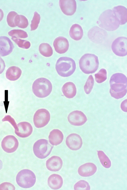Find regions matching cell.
I'll return each mask as SVG.
<instances>
[{
	"mask_svg": "<svg viewBox=\"0 0 127 190\" xmlns=\"http://www.w3.org/2000/svg\"><path fill=\"white\" fill-rule=\"evenodd\" d=\"M110 88L109 92L111 96L118 99L123 97L127 92V78L121 73H116L111 77L109 81Z\"/></svg>",
	"mask_w": 127,
	"mask_h": 190,
	"instance_id": "6da1fadb",
	"label": "cell"
},
{
	"mask_svg": "<svg viewBox=\"0 0 127 190\" xmlns=\"http://www.w3.org/2000/svg\"><path fill=\"white\" fill-rule=\"evenodd\" d=\"M76 68L75 61L66 57L60 58L56 65V69L58 74L61 76L68 77L74 72Z\"/></svg>",
	"mask_w": 127,
	"mask_h": 190,
	"instance_id": "7a4b0ae2",
	"label": "cell"
},
{
	"mask_svg": "<svg viewBox=\"0 0 127 190\" xmlns=\"http://www.w3.org/2000/svg\"><path fill=\"white\" fill-rule=\"evenodd\" d=\"M79 64L81 70L84 73H93L98 68L99 62L98 57L94 54H86L80 58Z\"/></svg>",
	"mask_w": 127,
	"mask_h": 190,
	"instance_id": "3957f363",
	"label": "cell"
},
{
	"mask_svg": "<svg viewBox=\"0 0 127 190\" xmlns=\"http://www.w3.org/2000/svg\"><path fill=\"white\" fill-rule=\"evenodd\" d=\"M98 23L101 27L108 31H113L119 26V23L113 11L107 10L100 16Z\"/></svg>",
	"mask_w": 127,
	"mask_h": 190,
	"instance_id": "277c9868",
	"label": "cell"
},
{
	"mask_svg": "<svg viewBox=\"0 0 127 190\" xmlns=\"http://www.w3.org/2000/svg\"><path fill=\"white\" fill-rule=\"evenodd\" d=\"M32 89L33 94L36 96L43 98L50 94L52 90V85L50 81L47 79L40 78L34 81Z\"/></svg>",
	"mask_w": 127,
	"mask_h": 190,
	"instance_id": "5b68a950",
	"label": "cell"
},
{
	"mask_svg": "<svg viewBox=\"0 0 127 190\" xmlns=\"http://www.w3.org/2000/svg\"><path fill=\"white\" fill-rule=\"evenodd\" d=\"M16 181L20 187L24 188H28L34 185L36 181V177L32 171L25 169L18 172L16 177Z\"/></svg>",
	"mask_w": 127,
	"mask_h": 190,
	"instance_id": "8992f818",
	"label": "cell"
},
{
	"mask_svg": "<svg viewBox=\"0 0 127 190\" xmlns=\"http://www.w3.org/2000/svg\"><path fill=\"white\" fill-rule=\"evenodd\" d=\"M53 147L49 143L47 140L41 139L38 140L34 143L33 152L37 158L44 159L50 154Z\"/></svg>",
	"mask_w": 127,
	"mask_h": 190,
	"instance_id": "52a82bcc",
	"label": "cell"
},
{
	"mask_svg": "<svg viewBox=\"0 0 127 190\" xmlns=\"http://www.w3.org/2000/svg\"><path fill=\"white\" fill-rule=\"evenodd\" d=\"M50 119V114L49 111L45 109H40L35 113L33 117V122L36 127L41 128L48 123Z\"/></svg>",
	"mask_w": 127,
	"mask_h": 190,
	"instance_id": "ba28073f",
	"label": "cell"
},
{
	"mask_svg": "<svg viewBox=\"0 0 127 190\" xmlns=\"http://www.w3.org/2000/svg\"><path fill=\"white\" fill-rule=\"evenodd\" d=\"M127 39L126 37H121L116 39L111 46L112 50L116 55L124 56L127 54Z\"/></svg>",
	"mask_w": 127,
	"mask_h": 190,
	"instance_id": "9c48e42d",
	"label": "cell"
},
{
	"mask_svg": "<svg viewBox=\"0 0 127 190\" xmlns=\"http://www.w3.org/2000/svg\"><path fill=\"white\" fill-rule=\"evenodd\" d=\"M19 142L14 136L8 135L5 137L1 142L2 148L5 152L9 153L14 152L17 149Z\"/></svg>",
	"mask_w": 127,
	"mask_h": 190,
	"instance_id": "30bf717a",
	"label": "cell"
},
{
	"mask_svg": "<svg viewBox=\"0 0 127 190\" xmlns=\"http://www.w3.org/2000/svg\"><path fill=\"white\" fill-rule=\"evenodd\" d=\"M67 119L71 124L75 126L82 125L87 120L84 113L78 110L74 111L71 112L68 116Z\"/></svg>",
	"mask_w": 127,
	"mask_h": 190,
	"instance_id": "8fae6325",
	"label": "cell"
},
{
	"mask_svg": "<svg viewBox=\"0 0 127 190\" xmlns=\"http://www.w3.org/2000/svg\"><path fill=\"white\" fill-rule=\"evenodd\" d=\"M65 142L67 147L73 150L79 149L83 144L82 139L80 136L74 133L70 134L67 137Z\"/></svg>",
	"mask_w": 127,
	"mask_h": 190,
	"instance_id": "7c38bea8",
	"label": "cell"
},
{
	"mask_svg": "<svg viewBox=\"0 0 127 190\" xmlns=\"http://www.w3.org/2000/svg\"><path fill=\"white\" fill-rule=\"evenodd\" d=\"M14 45L10 39L5 36L0 37V56L7 55L12 51Z\"/></svg>",
	"mask_w": 127,
	"mask_h": 190,
	"instance_id": "4fadbf2b",
	"label": "cell"
},
{
	"mask_svg": "<svg viewBox=\"0 0 127 190\" xmlns=\"http://www.w3.org/2000/svg\"><path fill=\"white\" fill-rule=\"evenodd\" d=\"M59 4L62 11L66 15H72L76 11V3L74 0H60Z\"/></svg>",
	"mask_w": 127,
	"mask_h": 190,
	"instance_id": "5bb4252c",
	"label": "cell"
},
{
	"mask_svg": "<svg viewBox=\"0 0 127 190\" xmlns=\"http://www.w3.org/2000/svg\"><path fill=\"white\" fill-rule=\"evenodd\" d=\"M18 129L15 131V134L21 138H25L29 136L32 134L33 128L31 124L26 121L19 122L17 124Z\"/></svg>",
	"mask_w": 127,
	"mask_h": 190,
	"instance_id": "9a60e30c",
	"label": "cell"
},
{
	"mask_svg": "<svg viewBox=\"0 0 127 190\" xmlns=\"http://www.w3.org/2000/svg\"><path fill=\"white\" fill-rule=\"evenodd\" d=\"M53 45L56 51L61 54L67 51L69 47V42L67 39L61 36L58 37L55 40Z\"/></svg>",
	"mask_w": 127,
	"mask_h": 190,
	"instance_id": "2e32d148",
	"label": "cell"
},
{
	"mask_svg": "<svg viewBox=\"0 0 127 190\" xmlns=\"http://www.w3.org/2000/svg\"><path fill=\"white\" fill-rule=\"evenodd\" d=\"M97 170V167L94 164L88 163L80 166L78 168V172L82 177H89L93 175Z\"/></svg>",
	"mask_w": 127,
	"mask_h": 190,
	"instance_id": "e0dca14e",
	"label": "cell"
},
{
	"mask_svg": "<svg viewBox=\"0 0 127 190\" xmlns=\"http://www.w3.org/2000/svg\"><path fill=\"white\" fill-rule=\"evenodd\" d=\"M63 161L59 157L53 156L47 160L46 166L47 169L53 171H57L60 170L63 165Z\"/></svg>",
	"mask_w": 127,
	"mask_h": 190,
	"instance_id": "ac0fdd59",
	"label": "cell"
},
{
	"mask_svg": "<svg viewBox=\"0 0 127 190\" xmlns=\"http://www.w3.org/2000/svg\"><path fill=\"white\" fill-rule=\"evenodd\" d=\"M106 32L98 27H95L89 31L88 36L93 42H101L105 37Z\"/></svg>",
	"mask_w": 127,
	"mask_h": 190,
	"instance_id": "d6986e66",
	"label": "cell"
},
{
	"mask_svg": "<svg viewBox=\"0 0 127 190\" xmlns=\"http://www.w3.org/2000/svg\"><path fill=\"white\" fill-rule=\"evenodd\" d=\"M127 9L124 6L119 5L115 7L113 9V12L121 25L125 24L127 22Z\"/></svg>",
	"mask_w": 127,
	"mask_h": 190,
	"instance_id": "ffe728a7",
	"label": "cell"
},
{
	"mask_svg": "<svg viewBox=\"0 0 127 190\" xmlns=\"http://www.w3.org/2000/svg\"><path fill=\"white\" fill-rule=\"evenodd\" d=\"M63 134L61 131L57 129H54L51 131L48 137L50 143L53 145L60 144L64 139Z\"/></svg>",
	"mask_w": 127,
	"mask_h": 190,
	"instance_id": "44dd1931",
	"label": "cell"
},
{
	"mask_svg": "<svg viewBox=\"0 0 127 190\" xmlns=\"http://www.w3.org/2000/svg\"><path fill=\"white\" fill-rule=\"evenodd\" d=\"M63 183V181L62 177L58 174H52L48 179V185L53 189L57 190L60 189L62 187Z\"/></svg>",
	"mask_w": 127,
	"mask_h": 190,
	"instance_id": "7402d4cb",
	"label": "cell"
},
{
	"mask_svg": "<svg viewBox=\"0 0 127 190\" xmlns=\"http://www.w3.org/2000/svg\"><path fill=\"white\" fill-rule=\"evenodd\" d=\"M62 91L64 96L68 98L74 97L77 92L75 85L73 83L70 82H67L63 85Z\"/></svg>",
	"mask_w": 127,
	"mask_h": 190,
	"instance_id": "603a6c76",
	"label": "cell"
},
{
	"mask_svg": "<svg viewBox=\"0 0 127 190\" xmlns=\"http://www.w3.org/2000/svg\"><path fill=\"white\" fill-rule=\"evenodd\" d=\"M22 71L19 67L12 66L9 68L6 72V76L8 80L14 81L18 79L20 77Z\"/></svg>",
	"mask_w": 127,
	"mask_h": 190,
	"instance_id": "cb8c5ba5",
	"label": "cell"
},
{
	"mask_svg": "<svg viewBox=\"0 0 127 190\" xmlns=\"http://www.w3.org/2000/svg\"><path fill=\"white\" fill-rule=\"evenodd\" d=\"M69 34L71 38L73 39L79 40L82 37L83 31L80 25L77 24H73L70 28Z\"/></svg>",
	"mask_w": 127,
	"mask_h": 190,
	"instance_id": "d4e9b609",
	"label": "cell"
},
{
	"mask_svg": "<svg viewBox=\"0 0 127 190\" xmlns=\"http://www.w3.org/2000/svg\"><path fill=\"white\" fill-rule=\"evenodd\" d=\"M39 50L41 54L46 57L51 56L53 53L52 47L47 43H43L40 44L39 47Z\"/></svg>",
	"mask_w": 127,
	"mask_h": 190,
	"instance_id": "484cf974",
	"label": "cell"
},
{
	"mask_svg": "<svg viewBox=\"0 0 127 190\" xmlns=\"http://www.w3.org/2000/svg\"><path fill=\"white\" fill-rule=\"evenodd\" d=\"M97 155L100 161L103 166L106 168H109L111 166V161L104 153L102 151H97Z\"/></svg>",
	"mask_w": 127,
	"mask_h": 190,
	"instance_id": "4316f807",
	"label": "cell"
},
{
	"mask_svg": "<svg viewBox=\"0 0 127 190\" xmlns=\"http://www.w3.org/2000/svg\"><path fill=\"white\" fill-rule=\"evenodd\" d=\"M14 23L16 26L22 28H26L29 24L28 20L25 16L18 14L15 17Z\"/></svg>",
	"mask_w": 127,
	"mask_h": 190,
	"instance_id": "83f0119b",
	"label": "cell"
},
{
	"mask_svg": "<svg viewBox=\"0 0 127 190\" xmlns=\"http://www.w3.org/2000/svg\"><path fill=\"white\" fill-rule=\"evenodd\" d=\"M96 81L99 83H101L105 81L107 79V72L104 68L101 69L95 75Z\"/></svg>",
	"mask_w": 127,
	"mask_h": 190,
	"instance_id": "f1b7e54d",
	"label": "cell"
},
{
	"mask_svg": "<svg viewBox=\"0 0 127 190\" xmlns=\"http://www.w3.org/2000/svg\"><path fill=\"white\" fill-rule=\"evenodd\" d=\"M11 38L20 48L27 49L31 46L30 42L27 41L19 39L14 36L12 37Z\"/></svg>",
	"mask_w": 127,
	"mask_h": 190,
	"instance_id": "f546056e",
	"label": "cell"
},
{
	"mask_svg": "<svg viewBox=\"0 0 127 190\" xmlns=\"http://www.w3.org/2000/svg\"><path fill=\"white\" fill-rule=\"evenodd\" d=\"M8 34L11 36H14L21 38H26L28 37V34L26 32L20 29L12 30L9 31Z\"/></svg>",
	"mask_w": 127,
	"mask_h": 190,
	"instance_id": "4dcf8cb0",
	"label": "cell"
},
{
	"mask_svg": "<svg viewBox=\"0 0 127 190\" xmlns=\"http://www.w3.org/2000/svg\"><path fill=\"white\" fill-rule=\"evenodd\" d=\"M94 80L93 76L90 75L88 77L84 87V90L85 93L89 94L93 88Z\"/></svg>",
	"mask_w": 127,
	"mask_h": 190,
	"instance_id": "1f68e13d",
	"label": "cell"
},
{
	"mask_svg": "<svg viewBox=\"0 0 127 190\" xmlns=\"http://www.w3.org/2000/svg\"><path fill=\"white\" fill-rule=\"evenodd\" d=\"M74 190H89L90 187L89 184L84 180H80L77 182L74 187Z\"/></svg>",
	"mask_w": 127,
	"mask_h": 190,
	"instance_id": "d6a6232c",
	"label": "cell"
},
{
	"mask_svg": "<svg viewBox=\"0 0 127 190\" xmlns=\"http://www.w3.org/2000/svg\"><path fill=\"white\" fill-rule=\"evenodd\" d=\"M40 17L39 14L36 12H35L31 24V31L35 30L37 28L40 22Z\"/></svg>",
	"mask_w": 127,
	"mask_h": 190,
	"instance_id": "836d02e7",
	"label": "cell"
},
{
	"mask_svg": "<svg viewBox=\"0 0 127 190\" xmlns=\"http://www.w3.org/2000/svg\"><path fill=\"white\" fill-rule=\"evenodd\" d=\"M18 14L16 12L11 11L8 14L7 17V22L8 25L11 27L16 26L14 23L15 19Z\"/></svg>",
	"mask_w": 127,
	"mask_h": 190,
	"instance_id": "e575fe53",
	"label": "cell"
},
{
	"mask_svg": "<svg viewBox=\"0 0 127 190\" xmlns=\"http://www.w3.org/2000/svg\"><path fill=\"white\" fill-rule=\"evenodd\" d=\"M2 121H7L9 122L13 127L15 131L18 129L17 125L14 119L9 115L6 116L2 120Z\"/></svg>",
	"mask_w": 127,
	"mask_h": 190,
	"instance_id": "d590c367",
	"label": "cell"
},
{
	"mask_svg": "<svg viewBox=\"0 0 127 190\" xmlns=\"http://www.w3.org/2000/svg\"><path fill=\"white\" fill-rule=\"evenodd\" d=\"M15 190V188L14 186L10 183L4 182L0 185V190Z\"/></svg>",
	"mask_w": 127,
	"mask_h": 190,
	"instance_id": "8d00e7d4",
	"label": "cell"
},
{
	"mask_svg": "<svg viewBox=\"0 0 127 190\" xmlns=\"http://www.w3.org/2000/svg\"><path fill=\"white\" fill-rule=\"evenodd\" d=\"M4 62L2 59L0 57V74L4 71L5 68Z\"/></svg>",
	"mask_w": 127,
	"mask_h": 190,
	"instance_id": "74e56055",
	"label": "cell"
},
{
	"mask_svg": "<svg viewBox=\"0 0 127 190\" xmlns=\"http://www.w3.org/2000/svg\"><path fill=\"white\" fill-rule=\"evenodd\" d=\"M121 108L123 111L127 112V99L124 100L122 102Z\"/></svg>",
	"mask_w": 127,
	"mask_h": 190,
	"instance_id": "f35d334b",
	"label": "cell"
},
{
	"mask_svg": "<svg viewBox=\"0 0 127 190\" xmlns=\"http://www.w3.org/2000/svg\"><path fill=\"white\" fill-rule=\"evenodd\" d=\"M4 16V14L2 11L0 9V22Z\"/></svg>",
	"mask_w": 127,
	"mask_h": 190,
	"instance_id": "ab89813d",
	"label": "cell"
},
{
	"mask_svg": "<svg viewBox=\"0 0 127 190\" xmlns=\"http://www.w3.org/2000/svg\"><path fill=\"white\" fill-rule=\"evenodd\" d=\"M2 167V163L1 161L0 160V169H1Z\"/></svg>",
	"mask_w": 127,
	"mask_h": 190,
	"instance_id": "60d3db41",
	"label": "cell"
}]
</instances>
